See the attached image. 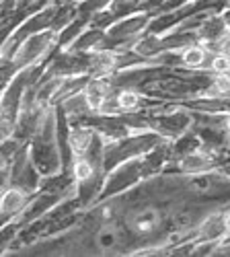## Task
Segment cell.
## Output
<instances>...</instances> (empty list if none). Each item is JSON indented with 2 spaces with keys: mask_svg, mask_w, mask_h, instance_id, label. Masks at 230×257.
<instances>
[{
  "mask_svg": "<svg viewBox=\"0 0 230 257\" xmlns=\"http://www.w3.org/2000/svg\"><path fill=\"white\" fill-rule=\"evenodd\" d=\"M123 237H121V230L119 226L113 222V220H105L101 224V228L97 230V237H95V243L101 251H111V249H117L121 245Z\"/></svg>",
  "mask_w": 230,
  "mask_h": 257,
  "instance_id": "cell-2",
  "label": "cell"
},
{
  "mask_svg": "<svg viewBox=\"0 0 230 257\" xmlns=\"http://www.w3.org/2000/svg\"><path fill=\"white\" fill-rule=\"evenodd\" d=\"M140 105V95L136 91H130V89H123L115 95V107L117 109H123V111H132Z\"/></svg>",
  "mask_w": 230,
  "mask_h": 257,
  "instance_id": "cell-4",
  "label": "cell"
},
{
  "mask_svg": "<svg viewBox=\"0 0 230 257\" xmlns=\"http://www.w3.org/2000/svg\"><path fill=\"white\" fill-rule=\"evenodd\" d=\"M224 228H226V234H230V212L224 214Z\"/></svg>",
  "mask_w": 230,
  "mask_h": 257,
  "instance_id": "cell-5",
  "label": "cell"
},
{
  "mask_svg": "<svg viewBox=\"0 0 230 257\" xmlns=\"http://www.w3.org/2000/svg\"><path fill=\"white\" fill-rule=\"evenodd\" d=\"M160 212L152 206H144L132 212V216L128 218V226L134 234H150L160 226Z\"/></svg>",
  "mask_w": 230,
  "mask_h": 257,
  "instance_id": "cell-1",
  "label": "cell"
},
{
  "mask_svg": "<svg viewBox=\"0 0 230 257\" xmlns=\"http://www.w3.org/2000/svg\"><path fill=\"white\" fill-rule=\"evenodd\" d=\"M226 130H228V134H230V113L226 115Z\"/></svg>",
  "mask_w": 230,
  "mask_h": 257,
  "instance_id": "cell-6",
  "label": "cell"
},
{
  "mask_svg": "<svg viewBox=\"0 0 230 257\" xmlns=\"http://www.w3.org/2000/svg\"><path fill=\"white\" fill-rule=\"evenodd\" d=\"M205 58H207V52L201 46H189L187 50H183V54H181L183 64H185V66H189V68H201Z\"/></svg>",
  "mask_w": 230,
  "mask_h": 257,
  "instance_id": "cell-3",
  "label": "cell"
}]
</instances>
